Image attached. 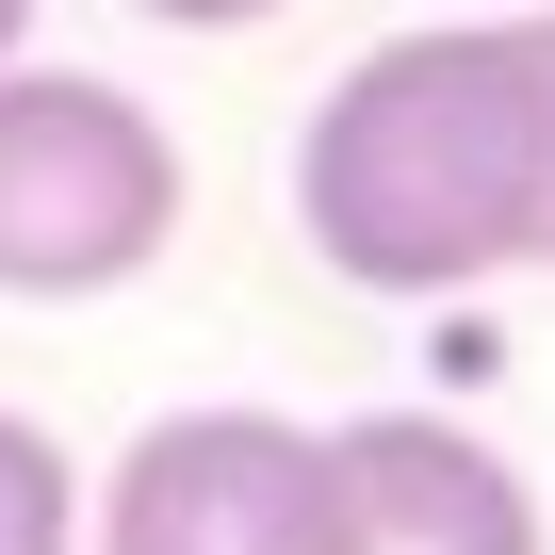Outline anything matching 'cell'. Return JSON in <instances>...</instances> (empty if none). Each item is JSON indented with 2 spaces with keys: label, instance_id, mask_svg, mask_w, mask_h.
<instances>
[{
  "label": "cell",
  "instance_id": "ba28073f",
  "mask_svg": "<svg viewBox=\"0 0 555 555\" xmlns=\"http://www.w3.org/2000/svg\"><path fill=\"white\" fill-rule=\"evenodd\" d=\"M34 17H50V0H0V66H17V50H34Z\"/></svg>",
  "mask_w": 555,
  "mask_h": 555
},
{
  "label": "cell",
  "instance_id": "6da1fadb",
  "mask_svg": "<svg viewBox=\"0 0 555 555\" xmlns=\"http://www.w3.org/2000/svg\"><path fill=\"white\" fill-rule=\"evenodd\" d=\"M295 229L344 295H392V311L522 278V245H539V34H522V0H441L311 99Z\"/></svg>",
  "mask_w": 555,
  "mask_h": 555
},
{
  "label": "cell",
  "instance_id": "52a82bcc",
  "mask_svg": "<svg viewBox=\"0 0 555 555\" xmlns=\"http://www.w3.org/2000/svg\"><path fill=\"white\" fill-rule=\"evenodd\" d=\"M131 17H164V34H261V17H295V0H131Z\"/></svg>",
  "mask_w": 555,
  "mask_h": 555
},
{
  "label": "cell",
  "instance_id": "277c9868",
  "mask_svg": "<svg viewBox=\"0 0 555 555\" xmlns=\"http://www.w3.org/2000/svg\"><path fill=\"white\" fill-rule=\"evenodd\" d=\"M327 555H555L539 539V490L506 441H474L457 409H360L327 425Z\"/></svg>",
  "mask_w": 555,
  "mask_h": 555
},
{
  "label": "cell",
  "instance_id": "8992f818",
  "mask_svg": "<svg viewBox=\"0 0 555 555\" xmlns=\"http://www.w3.org/2000/svg\"><path fill=\"white\" fill-rule=\"evenodd\" d=\"M522 34H539V245H522V278H555V0H522Z\"/></svg>",
  "mask_w": 555,
  "mask_h": 555
},
{
  "label": "cell",
  "instance_id": "5b68a950",
  "mask_svg": "<svg viewBox=\"0 0 555 555\" xmlns=\"http://www.w3.org/2000/svg\"><path fill=\"white\" fill-rule=\"evenodd\" d=\"M0 555H82V474L34 409H0Z\"/></svg>",
  "mask_w": 555,
  "mask_h": 555
},
{
  "label": "cell",
  "instance_id": "7a4b0ae2",
  "mask_svg": "<svg viewBox=\"0 0 555 555\" xmlns=\"http://www.w3.org/2000/svg\"><path fill=\"white\" fill-rule=\"evenodd\" d=\"M180 245V131L99 66H0V295L82 311Z\"/></svg>",
  "mask_w": 555,
  "mask_h": 555
},
{
  "label": "cell",
  "instance_id": "3957f363",
  "mask_svg": "<svg viewBox=\"0 0 555 555\" xmlns=\"http://www.w3.org/2000/svg\"><path fill=\"white\" fill-rule=\"evenodd\" d=\"M327 425L295 409H164L115 474H82V555H327Z\"/></svg>",
  "mask_w": 555,
  "mask_h": 555
}]
</instances>
